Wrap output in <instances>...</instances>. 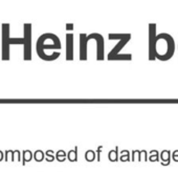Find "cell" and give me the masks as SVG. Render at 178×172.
Masks as SVG:
<instances>
[{
	"mask_svg": "<svg viewBox=\"0 0 178 172\" xmlns=\"http://www.w3.org/2000/svg\"><path fill=\"white\" fill-rule=\"evenodd\" d=\"M43 153L41 152V151H37L36 153H35V160L38 161V162H40V161L43 160Z\"/></svg>",
	"mask_w": 178,
	"mask_h": 172,
	"instance_id": "obj_5",
	"label": "cell"
},
{
	"mask_svg": "<svg viewBox=\"0 0 178 172\" xmlns=\"http://www.w3.org/2000/svg\"><path fill=\"white\" fill-rule=\"evenodd\" d=\"M101 149H102V147H99V153H100ZM98 160H100V154H99V155H98Z\"/></svg>",
	"mask_w": 178,
	"mask_h": 172,
	"instance_id": "obj_10",
	"label": "cell"
},
{
	"mask_svg": "<svg viewBox=\"0 0 178 172\" xmlns=\"http://www.w3.org/2000/svg\"><path fill=\"white\" fill-rule=\"evenodd\" d=\"M149 59L155 60V38H156V25L151 23L149 26Z\"/></svg>",
	"mask_w": 178,
	"mask_h": 172,
	"instance_id": "obj_2",
	"label": "cell"
},
{
	"mask_svg": "<svg viewBox=\"0 0 178 172\" xmlns=\"http://www.w3.org/2000/svg\"><path fill=\"white\" fill-rule=\"evenodd\" d=\"M170 154H171V152L169 151V150H165V151H162V153H161V160L164 161L162 162V165H165V166H168L169 164H170Z\"/></svg>",
	"mask_w": 178,
	"mask_h": 172,
	"instance_id": "obj_3",
	"label": "cell"
},
{
	"mask_svg": "<svg viewBox=\"0 0 178 172\" xmlns=\"http://www.w3.org/2000/svg\"><path fill=\"white\" fill-rule=\"evenodd\" d=\"M173 160L175 162H178V150H176V151L173 152Z\"/></svg>",
	"mask_w": 178,
	"mask_h": 172,
	"instance_id": "obj_8",
	"label": "cell"
},
{
	"mask_svg": "<svg viewBox=\"0 0 178 172\" xmlns=\"http://www.w3.org/2000/svg\"><path fill=\"white\" fill-rule=\"evenodd\" d=\"M109 160L110 161H116L117 156H116V151H111L109 153Z\"/></svg>",
	"mask_w": 178,
	"mask_h": 172,
	"instance_id": "obj_6",
	"label": "cell"
},
{
	"mask_svg": "<svg viewBox=\"0 0 178 172\" xmlns=\"http://www.w3.org/2000/svg\"><path fill=\"white\" fill-rule=\"evenodd\" d=\"M69 160H70L71 162L77 161V151H71V152L69 153Z\"/></svg>",
	"mask_w": 178,
	"mask_h": 172,
	"instance_id": "obj_7",
	"label": "cell"
},
{
	"mask_svg": "<svg viewBox=\"0 0 178 172\" xmlns=\"http://www.w3.org/2000/svg\"><path fill=\"white\" fill-rule=\"evenodd\" d=\"M174 38L167 33H160L155 38V58L160 61H168L174 56Z\"/></svg>",
	"mask_w": 178,
	"mask_h": 172,
	"instance_id": "obj_1",
	"label": "cell"
},
{
	"mask_svg": "<svg viewBox=\"0 0 178 172\" xmlns=\"http://www.w3.org/2000/svg\"><path fill=\"white\" fill-rule=\"evenodd\" d=\"M94 157H95V154L93 151H87V153H86V160L90 162V161L94 160Z\"/></svg>",
	"mask_w": 178,
	"mask_h": 172,
	"instance_id": "obj_4",
	"label": "cell"
},
{
	"mask_svg": "<svg viewBox=\"0 0 178 172\" xmlns=\"http://www.w3.org/2000/svg\"><path fill=\"white\" fill-rule=\"evenodd\" d=\"M2 160V152H1V151H0V161Z\"/></svg>",
	"mask_w": 178,
	"mask_h": 172,
	"instance_id": "obj_11",
	"label": "cell"
},
{
	"mask_svg": "<svg viewBox=\"0 0 178 172\" xmlns=\"http://www.w3.org/2000/svg\"><path fill=\"white\" fill-rule=\"evenodd\" d=\"M150 161H152V162H154V161H158V153H157L156 155H151V156H150Z\"/></svg>",
	"mask_w": 178,
	"mask_h": 172,
	"instance_id": "obj_9",
	"label": "cell"
}]
</instances>
